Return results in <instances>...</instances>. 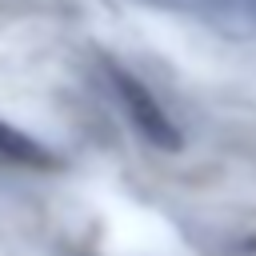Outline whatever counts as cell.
<instances>
[{
  "label": "cell",
  "mask_w": 256,
  "mask_h": 256,
  "mask_svg": "<svg viewBox=\"0 0 256 256\" xmlns=\"http://www.w3.org/2000/svg\"><path fill=\"white\" fill-rule=\"evenodd\" d=\"M108 84H112V92H116L124 116L132 120V128H136L152 148L176 152V148L184 144V136H180V128L172 124V116L160 108V100H156L132 72H124L120 64H108Z\"/></svg>",
  "instance_id": "obj_1"
},
{
  "label": "cell",
  "mask_w": 256,
  "mask_h": 256,
  "mask_svg": "<svg viewBox=\"0 0 256 256\" xmlns=\"http://www.w3.org/2000/svg\"><path fill=\"white\" fill-rule=\"evenodd\" d=\"M0 164H24V168H56V156L32 140L28 132L12 128L8 120H0Z\"/></svg>",
  "instance_id": "obj_2"
},
{
  "label": "cell",
  "mask_w": 256,
  "mask_h": 256,
  "mask_svg": "<svg viewBox=\"0 0 256 256\" xmlns=\"http://www.w3.org/2000/svg\"><path fill=\"white\" fill-rule=\"evenodd\" d=\"M232 4H236V8H240V12H244L252 24H256V0H232Z\"/></svg>",
  "instance_id": "obj_3"
}]
</instances>
